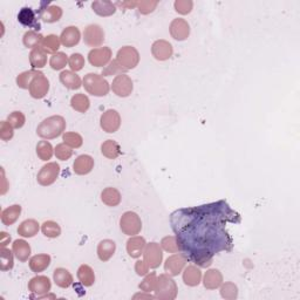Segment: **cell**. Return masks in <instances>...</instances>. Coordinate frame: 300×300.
Instances as JSON below:
<instances>
[{
	"label": "cell",
	"instance_id": "obj_1",
	"mask_svg": "<svg viewBox=\"0 0 300 300\" xmlns=\"http://www.w3.org/2000/svg\"><path fill=\"white\" fill-rule=\"evenodd\" d=\"M66 120L60 115H53L45 119L36 128V135L43 140H53L64 135Z\"/></svg>",
	"mask_w": 300,
	"mask_h": 300
},
{
	"label": "cell",
	"instance_id": "obj_2",
	"mask_svg": "<svg viewBox=\"0 0 300 300\" xmlns=\"http://www.w3.org/2000/svg\"><path fill=\"white\" fill-rule=\"evenodd\" d=\"M82 86L85 87L86 91L93 97L102 98L109 93L110 86L102 75L97 73H88L85 75L82 80Z\"/></svg>",
	"mask_w": 300,
	"mask_h": 300
},
{
	"label": "cell",
	"instance_id": "obj_3",
	"mask_svg": "<svg viewBox=\"0 0 300 300\" xmlns=\"http://www.w3.org/2000/svg\"><path fill=\"white\" fill-rule=\"evenodd\" d=\"M154 292H155L156 299L174 300L177 297L178 287L172 276H169L168 273L161 274L157 278V285Z\"/></svg>",
	"mask_w": 300,
	"mask_h": 300
},
{
	"label": "cell",
	"instance_id": "obj_4",
	"mask_svg": "<svg viewBox=\"0 0 300 300\" xmlns=\"http://www.w3.org/2000/svg\"><path fill=\"white\" fill-rule=\"evenodd\" d=\"M120 229L129 237L139 235L142 230V220L134 211H126L120 218Z\"/></svg>",
	"mask_w": 300,
	"mask_h": 300
},
{
	"label": "cell",
	"instance_id": "obj_5",
	"mask_svg": "<svg viewBox=\"0 0 300 300\" xmlns=\"http://www.w3.org/2000/svg\"><path fill=\"white\" fill-rule=\"evenodd\" d=\"M116 61L126 70L134 69L140 62V53L133 46H123L116 54Z\"/></svg>",
	"mask_w": 300,
	"mask_h": 300
},
{
	"label": "cell",
	"instance_id": "obj_6",
	"mask_svg": "<svg viewBox=\"0 0 300 300\" xmlns=\"http://www.w3.org/2000/svg\"><path fill=\"white\" fill-rule=\"evenodd\" d=\"M110 88L116 97L128 98L130 97L133 90H134V82H133L132 78L126 73L119 74L118 77H115L114 80H113Z\"/></svg>",
	"mask_w": 300,
	"mask_h": 300
},
{
	"label": "cell",
	"instance_id": "obj_7",
	"mask_svg": "<svg viewBox=\"0 0 300 300\" xmlns=\"http://www.w3.org/2000/svg\"><path fill=\"white\" fill-rule=\"evenodd\" d=\"M60 175V165L57 162H49V163L45 164L40 172L38 173L36 181L40 185L49 186L57 182L58 177Z\"/></svg>",
	"mask_w": 300,
	"mask_h": 300
},
{
	"label": "cell",
	"instance_id": "obj_8",
	"mask_svg": "<svg viewBox=\"0 0 300 300\" xmlns=\"http://www.w3.org/2000/svg\"><path fill=\"white\" fill-rule=\"evenodd\" d=\"M83 41L89 47L99 48L105 43V31L98 24H90L83 31Z\"/></svg>",
	"mask_w": 300,
	"mask_h": 300
},
{
	"label": "cell",
	"instance_id": "obj_9",
	"mask_svg": "<svg viewBox=\"0 0 300 300\" xmlns=\"http://www.w3.org/2000/svg\"><path fill=\"white\" fill-rule=\"evenodd\" d=\"M142 256L143 260L153 270L160 268L162 260H163V251H162L161 245L155 243V241H152V243L145 245Z\"/></svg>",
	"mask_w": 300,
	"mask_h": 300
},
{
	"label": "cell",
	"instance_id": "obj_10",
	"mask_svg": "<svg viewBox=\"0 0 300 300\" xmlns=\"http://www.w3.org/2000/svg\"><path fill=\"white\" fill-rule=\"evenodd\" d=\"M100 127L108 134H114L121 127V115L118 110L108 109L100 118Z\"/></svg>",
	"mask_w": 300,
	"mask_h": 300
},
{
	"label": "cell",
	"instance_id": "obj_11",
	"mask_svg": "<svg viewBox=\"0 0 300 300\" xmlns=\"http://www.w3.org/2000/svg\"><path fill=\"white\" fill-rule=\"evenodd\" d=\"M52 283L48 277L46 276H36L32 278L28 283V291L32 293L31 298H39L41 295H45L51 292Z\"/></svg>",
	"mask_w": 300,
	"mask_h": 300
},
{
	"label": "cell",
	"instance_id": "obj_12",
	"mask_svg": "<svg viewBox=\"0 0 300 300\" xmlns=\"http://www.w3.org/2000/svg\"><path fill=\"white\" fill-rule=\"evenodd\" d=\"M111 49L107 46H103V47L90 49L88 53V61L94 67H106L111 61Z\"/></svg>",
	"mask_w": 300,
	"mask_h": 300
},
{
	"label": "cell",
	"instance_id": "obj_13",
	"mask_svg": "<svg viewBox=\"0 0 300 300\" xmlns=\"http://www.w3.org/2000/svg\"><path fill=\"white\" fill-rule=\"evenodd\" d=\"M30 95L33 99H44L49 91V81L44 73L39 72L30 85Z\"/></svg>",
	"mask_w": 300,
	"mask_h": 300
},
{
	"label": "cell",
	"instance_id": "obj_14",
	"mask_svg": "<svg viewBox=\"0 0 300 300\" xmlns=\"http://www.w3.org/2000/svg\"><path fill=\"white\" fill-rule=\"evenodd\" d=\"M186 256L183 253H174L173 256L168 257L164 262V271L169 276L176 277L183 272L186 265Z\"/></svg>",
	"mask_w": 300,
	"mask_h": 300
},
{
	"label": "cell",
	"instance_id": "obj_15",
	"mask_svg": "<svg viewBox=\"0 0 300 300\" xmlns=\"http://www.w3.org/2000/svg\"><path fill=\"white\" fill-rule=\"evenodd\" d=\"M169 32L175 40L184 41L190 35V25L183 18L174 19L169 26Z\"/></svg>",
	"mask_w": 300,
	"mask_h": 300
},
{
	"label": "cell",
	"instance_id": "obj_16",
	"mask_svg": "<svg viewBox=\"0 0 300 300\" xmlns=\"http://www.w3.org/2000/svg\"><path fill=\"white\" fill-rule=\"evenodd\" d=\"M152 54L157 61H166L173 57L174 48L169 41L160 39L152 45Z\"/></svg>",
	"mask_w": 300,
	"mask_h": 300
},
{
	"label": "cell",
	"instance_id": "obj_17",
	"mask_svg": "<svg viewBox=\"0 0 300 300\" xmlns=\"http://www.w3.org/2000/svg\"><path fill=\"white\" fill-rule=\"evenodd\" d=\"M80 40H81V33L77 26H68L61 32L60 41H61V45H64L65 47L72 48L74 47V46H77L79 43H80Z\"/></svg>",
	"mask_w": 300,
	"mask_h": 300
},
{
	"label": "cell",
	"instance_id": "obj_18",
	"mask_svg": "<svg viewBox=\"0 0 300 300\" xmlns=\"http://www.w3.org/2000/svg\"><path fill=\"white\" fill-rule=\"evenodd\" d=\"M94 169V158L89 155H80L75 158L73 163V172L83 176V175H88Z\"/></svg>",
	"mask_w": 300,
	"mask_h": 300
},
{
	"label": "cell",
	"instance_id": "obj_19",
	"mask_svg": "<svg viewBox=\"0 0 300 300\" xmlns=\"http://www.w3.org/2000/svg\"><path fill=\"white\" fill-rule=\"evenodd\" d=\"M203 278L202 271L196 265H188L183 270V282L186 286L196 287L201 284Z\"/></svg>",
	"mask_w": 300,
	"mask_h": 300
},
{
	"label": "cell",
	"instance_id": "obj_20",
	"mask_svg": "<svg viewBox=\"0 0 300 300\" xmlns=\"http://www.w3.org/2000/svg\"><path fill=\"white\" fill-rule=\"evenodd\" d=\"M147 245V241L141 236H132L127 241V252L129 257L132 258H140L143 255L144 248Z\"/></svg>",
	"mask_w": 300,
	"mask_h": 300
},
{
	"label": "cell",
	"instance_id": "obj_21",
	"mask_svg": "<svg viewBox=\"0 0 300 300\" xmlns=\"http://www.w3.org/2000/svg\"><path fill=\"white\" fill-rule=\"evenodd\" d=\"M223 284V274L217 269L208 270L203 276V285L207 290H217Z\"/></svg>",
	"mask_w": 300,
	"mask_h": 300
},
{
	"label": "cell",
	"instance_id": "obj_22",
	"mask_svg": "<svg viewBox=\"0 0 300 300\" xmlns=\"http://www.w3.org/2000/svg\"><path fill=\"white\" fill-rule=\"evenodd\" d=\"M59 79L62 85L70 90H77L81 88L82 86L81 78L72 70H62L59 75Z\"/></svg>",
	"mask_w": 300,
	"mask_h": 300
},
{
	"label": "cell",
	"instance_id": "obj_23",
	"mask_svg": "<svg viewBox=\"0 0 300 300\" xmlns=\"http://www.w3.org/2000/svg\"><path fill=\"white\" fill-rule=\"evenodd\" d=\"M116 251V243L111 239H103L99 243L97 252L99 259L106 262L108 260H110V258L114 256V253Z\"/></svg>",
	"mask_w": 300,
	"mask_h": 300
},
{
	"label": "cell",
	"instance_id": "obj_24",
	"mask_svg": "<svg viewBox=\"0 0 300 300\" xmlns=\"http://www.w3.org/2000/svg\"><path fill=\"white\" fill-rule=\"evenodd\" d=\"M51 261H52L51 256L46 255V253H40V255L33 256L30 261H28V264H30V269L32 270V272L40 273L49 268Z\"/></svg>",
	"mask_w": 300,
	"mask_h": 300
},
{
	"label": "cell",
	"instance_id": "obj_25",
	"mask_svg": "<svg viewBox=\"0 0 300 300\" xmlns=\"http://www.w3.org/2000/svg\"><path fill=\"white\" fill-rule=\"evenodd\" d=\"M53 280L55 283V285L61 287V289H68L69 286L73 285L74 278L67 269L58 268L53 272Z\"/></svg>",
	"mask_w": 300,
	"mask_h": 300
},
{
	"label": "cell",
	"instance_id": "obj_26",
	"mask_svg": "<svg viewBox=\"0 0 300 300\" xmlns=\"http://www.w3.org/2000/svg\"><path fill=\"white\" fill-rule=\"evenodd\" d=\"M22 205L19 204H13V205L6 208L0 214V218H2V223L6 227L13 225L16 220L19 219L20 215H22Z\"/></svg>",
	"mask_w": 300,
	"mask_h": 300
},
{
	"label": "cell",
	"instance_id": "obj_27",
	"mask_svg": "<svg viewBox=\"0 0 300 300\" xmlns=\"http://www.w3.org/2000/svg\"><path fill=\"white\" fill-rule=\"evenodd\" d=\"M12 251H13L16 259L22 262H25L28 260V258L31 257V247L26 240L24 239H16L14 243L12 244Z\"/></svg>",
	"mask_w": 300,
	"mask_h": 300
},
{
	"label": "cell",
	"instance_id": "obj_28",
	"mask_svg": "<svg viewBox=\"0 0 300 300\" xmlns=\"http://www.w3.org/2000/svg\"><path fill=\"white\" fill-rule=\"evenodd\" d=\"M101 201L103 204H106L107 207L114 208L118 207L121 201H122V196H121V193L116 189V188L108 186L106 189L102 190Z\"/></svg>",
	"mask_w": 300,
	"mask_h": 300
},
{
	"label": "cell",
	"instance_id": "obj_29",
	"mask_svg": "<svg viewBox=\"0 0 300 300\" xmlns=\"http://www.w3.org/2000/svg\"><path fill=\"white\" fill-rule=\"evenodd\" d=\"M40 230V224L35 219H26L19 225L18 235L24 238H32L38 235Z\"/></svg>",
	"mask_w": 300,
	"mask_h": 300
},
{
	"label": "cell",
	"instance_id": "obj_30",
	"mask_svg": "<svg viewBox=\"0 0 300 300\" xmlns=\"http://www.w3.org/2000/svg\"><path fill=\"white\" fill-rule=\"evenodd\" d=\"M62 14H64V11L60 6L57 5H49L46 8H44L40 13V19L43 20L44 23L47 24H53L59 22L61 19Z\"/></svg>",
	"mask_w": 300,
	"mask_h": 300
},
{
	"label": "cell",
	"instance_id": "obj_31",
	"mask_svg": "<svg viewBox=\"0 0 300 300\" xmlns=\"http://www.w3.org/2000/svg\"><path fill=\"white\" fill-rule=\"evenodd\" d=\"M91 8L100 16H111L115 14L116 5L108 0H97L91 3Z\"/></svg>",
	"mask_w": 300,
	"mask_h": 300
},
{
	"label": "cell",
	"instance_id": "obj_32",
	"mask_svg": "<svg viewBox=\"0 0 300 300\" xmlns=\"http://www.w3.org/2000/svg\"><path fill=\"white\" fill-rule=\"evenodd\" d=\"M78 279L82 286L85 287L93 286L95 283L94 270L91 269L89 265L82 264L80 268L78 269Z\"/></svg>",
	"mask_w": 300,
	"mask_h": 300
},
{
	"label": "cell",
	"instance_id": "obj_33",
	"mask_svg": "<svg viewBox=\"0 0 300 300\" xmlns=\"http://www.w3.org/2000/svg\"><path fill=\"white\" fill-rule=\"evenodd\" d=\"M61 46V41H60V36H58L55 34H48L47 36H44L43 43H41L40 48L46 54H55L59 51Z\"/></svg>",
	"mask_w": 300,
	"mask_h": 300
},
{
	"label": "cell",
	"instance_id": "obj_34",
	"mask_svg": "<svg viewBox=\"0 0 300 300\" xmlns=\"http://www.w3.org/2000/svg\"><path fill=\"white\" fill-rule=\"evenodd\" d=\"M30 64L33 69H41L47 65V54L40 47L32 49L30 53Z\"/></svg>",
	"mask_w": 300,
	"mask_h": 300
},
{
	"label": "cell",
	"instance_id": "obj_35",
	"mask_svg": "<svg viewBox=\"0 0 300 300\" xmlns=\"http://www.w3.org/2000/svg\"><path fill=\"white\" fill-rule=\"evenodd\" d=\"M101 153L109 160H116L121 155V147L116 141L107 140L101 144Z\"/></svg>",
	"mask_w": 300,
	"mask_h": 300
},
{
	"label": "cell",
	"instance_id": "obj_36",
	"mask_svg": "<svg viewBox=\"0 0 300 300\" xmlns=\"http://www.w3.org/2000/svg\"><path fill=\"white\" fill-rule=\"evenodd\" d=\"M70 106L78 113H86L90 107V100L85 94H75L70 99Z\"/></svg>",
	"mask_w": 300,
	"mask_h": 300
},
{
	"label": "cell",
	"instance_id": "obj_37",
	"mask_svg": "<svg viewBox=\"0 0 300 300\" xmlns=\"http://www.w3.org/2000/svg\"><path fill=\"white\" fill-rule=\"evenodd\" d=\"M14 253L10 249L2 248L0 249V270L3 272L10 271L14 266Z\"/></svg>",
	"mask_w": 300,
	"mask_h": 300
},
{
	"label": "cell",
	"instance_id": "obj_38",
	"mask_svg": "<svg viewBox=\"0 0 300 300\" xmlns=\"http://www.w3.org/2000/svg\"><path fill=\"white\" fill-rule=\"evenodd\" d=\"M44 36L35 31H27L24 34L23 44L25 47L34 49L36 47H40L41 43H43Z\"/></svg>",
	"mask_w": 300,
	"mask_h": 300
},
{
	"label": "cell",
	"instance_id": "obj_39",
	"mask_svg": "<svg viewBox=\"0 0 300 300\" xmlns=\"http://www.w3.org/2000/svg\"><path fill=\"white\" fill-rule=\"evenodd\" d=\"M54 154L53 145L48 142L47 140H43L36 144V155L41 161L51 160Z\"/></svg>",
	"mask_w": 300,
	"mask_h": 300
},
{
	"label": "cell",
	"instance_id": "obj_40",
	"mask_svg": "<svg viewBox=\"0 0 300 300\" xmlns=\"http://www.w3.org/2000/svg\"><path fill=\"white\" fill-rule=\"evenodd\" d=\"M38 73H39V70H36V69H31V70H26V72L20 73L15 79L16 86L22 89H28L30 88L32 80L36 77Z\"/></svg>",
	"mask_w": 300,
	"mask_h": 300
},
{
	"label": "cell",
	"instance_id": "obj_41",
	"mask_svg": "<svg viewBox=\"0 0 300 300\" xmlns=\"http://www.w3.org/2000/svg\"><path fill=\"white\" fill-rule=\"evenodd\" d=\"M41 231H43L44 236L47 237V238H58L61 235V228L60 225L58 224L54 220H46V222L41 225Z\"/></svg>",
	"mask_w": 300,
	"mask_h": 300
},
{
	"label": "cell",
	"instance_id": "obj_42",
	"mask_svg": "<svg viewBox=\"0 0 300 300\" xmlns=\"http://www.w3.org/2000/svg\"><path fill=\"white\" fill-rule=\"evenodd\" d=\"M160 245H161L162 250H164L165 252L177 253L178 251H181L180 241H178L176 236L163 237V238H162V240H161Z\"/></svg>",
	"mask_w": 300,
	"mask_h": 300
},
{
	"label": "cell",
	"instance_id": "obj_43",
	"mask_svg": "<svg viewBox=\"0 0 300 300\" xmlns=\"http://www.w3.org/2000/svg\"><path fill=\"white\" fill-rule=\"evenodd\" d=\"M219 292H220V297L223 299L227 300H235L238 297V287H237L236 284H233L231 282L228 283H223L222 285L219 287Z\"/></svg>",
	"mask_w": 300,
	"mask_h": 300
},
{
	"label": "cell",
	"instance_id": "obj_44",
	"mask_svg": "<svg viewBox=\"0 0 300 300\" xmlns=\"http://www.w3.org/2000/svg\"><path fill=\"white\" fill-rule=\"evenodd\" d=\"M157 278L158 277L155 272L145 274L143 280L140 283L139 289L142 291V292H148V293L154 292L157 285Z\"/></svg>",
	"mask_w": 300,
	"mask_h": 300
},
{
	"label": "cell",
	"instance_id": "obj_45",
	"mask_svg": "<svg viewBox=\"0 0 300 300\" xmlns=\"http://www.w3.org/2000/svg\"><path fill=\"white\" fill-rule=\"evenodd\" d=\"M68 59L69 58L66 55L65 53L58 52L51 57L49 66H51V68L54 70H62L68 65Z\"/></svg>",
	"mask_w": 300,
	"mask_h": 300
},
{
	"label": "cell",
	"instance_id": "obj_46",
	"mask_svg": "<svg viewBox=\"0 0 300 300\" xmlns=\"http://www.w3.org/2000/svg\"><path fill=\"white\" fill-rule=\"evenodd\" d=\"M62 141H64V143L69 145V147L73 148V149L80 148L81 145L83 144L82 136L80 134H78V133H74V132L64 133V135H62Z\"/></svg>",
	"mask_w": 300,
	"mask_h": 300
},
{
	"label": "cell",
	"instance_id": "obj_47",
	"mask_svg": "<svg viewBox=\"0 0 300 300\" xmlns=\"http://www.w3.org/2000/svg\"><path fill=\"white\" fill-rule=\"evenodd\" d=\"M7 121L14 129H20L25 126V123H26V116L24 115V113L15 110L12 111L11 114L7 116Z\"/></svg>",
	"mask_w": 300,
	"mask_h": 300
},
{
	"label": "cell",
	"instance_id": "obj_48",
	"mask_svg": "<svg viewBox=\"0 0 300 300\" xmlns=\"http://www.w3.org/2000/svg\"><path fill=\"white\" fill-rule=\"evenodd\" d=\"M54 155L60 161H67L73 155V148L66 143H60L54 148Z\"/></svg>",
	"mask_w": 300,
	"mask_h": 300
},
{
	"label": "cell",
	"instance_id": "obj_49",
	"mask_svg": "<svg viewBox=\"0 0 300 300\" xmlns=\"http://www.w3.org/2000/svg\"><path fill=\"white\" fill-rule=\"evenodd\" d=\"M124 72H127V70L122 68V66H121L118 61L113 60L106 66V67H103L102 77H113V75H116V77H118L119 74H123Z\"/></svg>",
	"mask_w": 300,
	"mask_h": 300
},
{
	"label": "cell",
	"instance_id": "obj_50",
	"mask_svg": "<svg viewBox=\"0 0 300 300\" xmlns=\"http://www.w3.org/2000/svg\"><path fill=\"white\" fill-rule=\"evenodd\" d=\"M85 58L80 53H73L68 59V65L72 72H80L85 67Z\"/></svg>",
	"mask_w": 300,
	"mask_h": 300
},
{
	"label": "cell",
	"instance_id": "obj_51",
	"mask_svg": "<svg viewBox=\"0 0 300 300\" xmlns=\"http://www.w3.org/2000/svg\"><path fill=\"white\" fill-rule=\"evenodd\" d=\"M174 7L177 13L186 15L193 11L194 2H191V0H176V2L174 3Z\"/></svg>",
	"mask_w": 300,
	"mask_h": 300
},
{
	"label": "cell",
	"instance_id": "obj_52",
	"mask_svg": "<svg viewBox=\"0 0 300 300\" xmlns=\"http://www.w3.org/2000/svg\"><path fill=\"white\" fill-rule=\"evenodd\" d=\"M18 20L24 25V26H31V25L35 22L34 12H33L31 8L25 7L19 12Z\"/></svg>",
	"mask_w": 300,
	"mask_h": 300
},
{
	"label": "cell",
	"instance_id": "obj_53",
	"mask_svg": "<svg viewBox=\"0 0 300 300\" xmlns=\"http://www.w3.org/2000/svg\"><path fill=\"white\" fill-rule=\"evenodd\" d=\"M14 136V128L8 123V121H3L0 123V139L3 141H10Z\"/></svg>",
	"mask_w": 300,
	"mask_h": 300
},
{
	"label": "cell",
	"instance_id": "obj_54",
	"mask_svg": "<svg viewBox=\"0 0 300 300\" xmlns=\"http://www.w3.org/2000/svg\"><path fill=\"white\" fill-rule=\"evenodd\" d=\"M158 6V2H137L136 8L139 10L141 14H150L156 10Z\"/></svg>",
	"mask_w": 300,
	"mask_h": 300
},
{
	"label": "cell",
	"instance_id": "obj_55",
	"mask_svg": "<svg viewBox=\"0 0 300 300\" xmlns=\"http://www.w3.org/2000/svg\"><path fill=\"white\" fill-rule=\"evenodd\" d=\"M150 268L147 265V262L144 260H137L135 264V272L137 276L140 277H144L145 274L149 273Z\"/></svg>",
	"mask_w": 300,
	"mask_h": 300
},
{
	"label": "cell",
	"instance_id": "obj_56",
	"mask_svg": "<svg viewBox=\"0 0 300 300\" xmlns=\"http://www.w3.org/2000/svg\"><path fill=\"white\" fill-rule=\"evenodd\" d=\"M10 243H11V236L5 231L0 232V247L6 248Z\"/></svg>",
	"mask_w": 300,
	"mask_h": 300
},
{
	"label": "cell",
	"instance_id": "obj_57",
	"mask_svg": "<svg viewBox=\"0 0 300 300\" xmlns=\"http://www.w3.org/2000/svg\"><path fill=\"white\" fill-rule=\"evenodd\" d=\"M2 178H3V185H2V190H0V194L5 195L10 185H8V183H7V178L5 176V170H4V168H2Z\"/></svg>",
	"mask_w": 300,
	"mask_h": 300
},
{
	"label": "cell",
	"instance_id": "obj_58",
	"mask_svg": "<svg viewBox=\"0 0 300 300\" xmlns=\"http://www.w3.org/2000/svg\"><path fill=\"white\" fill-rule=\"evenodd\" d=\"M133 299H156L155 295H152L148 292H143V293H137L135 294Z\"/></svg>",
	"mask_w": 300,
	"mask_h": 300
}]
</instances>
